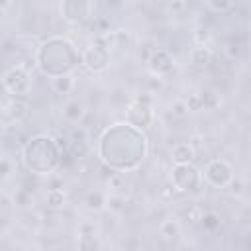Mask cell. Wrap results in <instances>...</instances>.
<instances>
[{"instance_id":"cell-16","label":"cell","mask_w":251,"mask_h":251,"mask_svg":"<svg viewBox=\"0 0 251 251\" xmlns=\"http://www.w3.org/2000/svg\"><path fill=\"white\" fill-rule=\"evenodd\" d=\"M106 208L110 210V212H122V210H126V198H124V194H120V192H114V194H110L108 198H106Z\"/></svg>"},{"instance_id":"cell-6","label":"cell","mask_w":251,"mask_h":251,"mask_svg":"<svg viewBox=\"0 0 251 251\" xmlns=\"http://www.w3.org/2000/svg\"><path fill=\"white\" fill-rule=\"evenodd\" d=\"M200 182V173L192 165H175L173 169V184L176 190H194Z\"/></svg>"},{"instance_id":"cell-19","label":"cell","mask_w":251,"mask_h":251,"mask_svg":"<svg viewBox=\"0 0 251 251\" xmlns=\"http://www.w3.org/2000/svg\"><path fill=\"white\" fill-rule=\"evenodd\" d=\"M186 108L188 112H198V110H204V102H202V96L200 94H190L186 100Z\"/></svg>"},{"instance_id":"cell-11","label":"cell","mask_w":251,"mask_h":251,"mask_svg":"<svg viewBox=\"0 0 251 251\" xmlns=\"http://www.w3.org/2000/svg\"><path fill=\"white\" fill-rule=\"evenodd\" d=\"M82 114H84V106L78 100H69L65 104V108H63V118L67 122H73V124L78 122L82 118Z\"/></svg>"},{"instance_id":"cell-1","label":"cell","mask_w":251,"mask_h":251,"mask_svg":"<svg viewBox=\"0 0 251 251\" xmlns=\"http://www.w3.org/2000/svg\"><path fill=\"white\" fill-rule=\"evenodd\" d=\"M45 155L59 157V147L55 145L53 139H49L45 135H37V137L29 139V143L22 151L24 165L27 169H31L35 175H49V171H53V167L57 165V161L45 159Z\"/></svg>"},{"instance_id":"cell-26","label":"cell","mask_w":251,"mask_h":251,"mask_svg":"<svg viewBox=\"0 0 251 251\" xmlns=\"http://www.w3.org/2000/svg\"><path fill=\"white\" fill-rule=\"evenodd\" d=\"M149 84H151V88H157V90H159L163 82H161V78H157V80H149Z\"/></svg>"},{"instance_id":"cell-8","label":"cell","mask_w":251,"mask_h":251,"mask_svg":"<svg viewBox=\"0 0 251 251\" xmlns=\"http://www.w3.org/2000/svg\"><path fill=\"white\" fill-rule=\"evenodd\" d=\"M61 10H63V14L69 22H80L86 16H90L92 4L90 2H65L61 6Z\"/></svg>"},{"instance_id":"cell-21","label":"cell","mask_w":251,"mask_h":251,"mask_svg":"<svg viewBox=\"0 0 251 251\" xmlns=\"http://www.w3.org/2000/svg\"><path fill=\"white\" fill-rule=\"evenodd\" d=\"M0 173H2V180H8V178H10V173H12V165H10V157H8V155H4V157H2Z\"/></svg>"},{"instance_id":"cell-18","label":"cell","mask_w":251,"mask_h":251,"mask_svg":"<svg viewBox=\"0 0 251 251\" xmlns=\"http://www.w3.org/2000/svg\"><path fill=\"white\" fill-rule=\"evenodd\" d=\"M200 222H202L204 229H208V231H216V229L220 227V216H218V214H214V212L204 214Z\"/></svg>"},{"instance_id":"cell-7","label":"cell","mask_w":251,"mask_h":251,"mask_svg":"<svg viewBox=\"0 0 251 251\" xmlns=\"http://www.w3.org/2000/svg\"><path fill=\"white\" fill-rule=\"evenodd\" d=\"M149 69H151V73L157 78H163L169 73H173L175 63H173V59H171V55L167 51L159 49V51H153L151 53V57H149Z\"/></svg>"},{"instance_id":"cell-9","label":"cell","mask_w":251,"mask_h":251,"mask_svg":"<svg viewBox=\"0 0 251 251\" xmlns=\"http://www.w3.org/2000/svg\"><path fill=\"white\" fill-rule=\"evenodd\" d=\"M171 157L175 165H190L194 161V149L188 143H176L171 151Z\"/></svg>"},{"instance_id":"cell-5","label":"cell","mask_w":251,"mask_h":251,"mask_svg":"<svg viewBox=\"0 0 251 251\" xmlns=\"http://www.w3.org/2000/svg\"><path fill=\"white\" fill-rule=\"evenodd\" d=\"M204 178L212 186H227L233 180V171L226 161H212L204 169Z\"/></svg>"},{"instance_id":"cell-14","label":"cell","mask_w":251,"mask_h":251,"mask_svg":"<svg viewBox=\"0 0 251 251\" xmlns=\"http://www.w3.org/2000/svg\"><path fill=\"white\" fill-rule=\"evenodd\" d=\"M51 84H53V90H55V92H59V94H67V92L73 90V86H75V78L69 76V75H63V76L53 78Z\"/></svg>"},{"instance_id":"cell-23","label":"cell","mask_w":251,"mask_h":251,"mask_svg":"<svg viewBox=\"0 0 251 251\" xmlns=\"http://www.w3.org/2000/svg\"><path fill=\"white\" fill-rule=\"evenodd\" d=\"M47 190H63V180L57 176H49L47 180Z\"/></svg>"},{"instance_id":"cell-10","label":"cell","mask_w":251,"mask_h":251,"mask_svg":"<svg viewBox=\"0 0 251 251\" xmlns=\"http://www.w3.org/2000/svg\"><path fill=\"white\" fill-rule=\"evenodd\" d=\"M106 198H108V196H104L102 192L90 190V192H86V196H84V206H86L90 212H100V210L106 208Z\"/></svg>"},{"instance_id":"cell-3","label":"cell","mask_w":251,"mask_h":251,"mask_svg":"<svg viewBox=\"0 0 251 251\" xmlns=\"http://www.w3.org/2000/svg\"><path fill=\"white\" fill-rule=\"evenodd\" d=\"M29 112V104L24 98H16V96H6L2 102V124L4 127H8L10 124H18L22 122Z\"/></svg>"},{"instance_id":"cell-20","label":"cell","mask_w":251,"mask_h":251,"mask_svg":"<svg viewBox=\"0 0 251 251\" xmlns=\"http://www.w3.org/2000/svg\"><path fill=\"white\" fill-rule=\"evenodd\" d=\"M194 63L196 65H206L210 61V53H208V47H196L194 49V55H192Z\"/></svg>"},{"instance_id":"cell-12","label":"cell","mask_w":251,"mask_h":251,"mask_svg":"<svg viewBox=\"0 0 251 251\" xmlns=\"http://www.w3.org/2000/svg\"><path fill=\"white\" fill-rule=\"evenodd\" d=\"M98 247L96 233H78V251H98Z\"/></svg>"},{"instance_id":"cell-17","label":"cell","mask_w":251,"mask_h":251,"mask_svg":"<svg viewBox=\"0 0 251 251\" xmlns=\"http://www.w3.org/2000/svg\"><path fill=\"white\" fill-rule=\"evenodd\" d=\"M206 8L212 10V12H216V14H226V12L233 10L235 4L229 2V0H220V2H218V0H208V2H206Z\"/></svg>"},{"instance_id":"cell-22","label":"cell","mask_w":251,"mask_h":251,"mask_svg":"<svg viewBox=\"0 0 251 251\" xmlns=\"http://www.w3.org/2000/svg\"><path fill=\"white\" fill-rule=\"evenodd\" d=\"M173 114H175V116H178V118H182V116H186V114H188V108H186V102H184V100H176V102L173 104Z\"/></svg>"},{"instance_id":"cell-15","label":"cell","mask_w":251,"mask_h":251,"mask_svg":"<svg viewBox=\"0 0 251 251\" xmlns=\"http://www.w3.org/2000/svg\"><path fill=\"white\" fill-rule=\"evenodd\" d=\"M45 204L53 210L65 206V192L63 190H47L45 192Z\"/></svg>"},{"instance_id":"cell-13","label":"cell","mask_w":251,"mask_h":251,"mask_svg":"<svg viewBox=\"0 0 251 251\" xmlns=\"http://www.w3.org/2000/svg\"><path fill=\"white\" fill-rule=\"evenodd\" d=\"M159 233L167 239H175L180 235V226L176 220H165L161 226H159Z\"/></svg>"},{"instance_id":"cell-24","label":"cell","mask_w":251,"mask_h":251,"mask_svg":"<svg viewBox=\"0 0 251 251\" xmlns=\"http://www.w3.org/2000/svg\"><path fill=\"white\" fill-rule=\"evenodd\" d=\"M27 192L25 190H20V192H16L14 194V204H18V206H25L27 204Z\"/></svg>"},{"instance_id":"cell-2","label":"cell","mask_w":251,"mask_h":251,"mask_svg":"<svg viewBox=\"0 0 251 251\" xmlns=\"http://www.w3.org/2000/svg\"><path fill=\"white\" fill-rule=\"evenodd\" d=\"M2 86L8 92V96H16L22 98L24 94L29 92L31 88V80H29V73L25 67L16 65V67H8L2 75Z\"/></svg>"},{"instance_id":"cell-25","label":"cell","mask_w":251,"mask_h":251,"mask_svg":"<svg viewBox=\"0 0 251 251\" xmlns=\"http://www.w3.org/2000/svg\"><path fill=\"white\" fill-rule=\"evenodd\" d=\"M229 190H231L233 194H241V190H243V184H241V180L233 178V180L229 182Z\"/></svg>"},{"instance_id":"cell-4","label":"cell","mask_w":251,"mask_h":251,"mask_svg":"<svg viewBox=\"0 0 251 251\" xmlns=\"http://www.w3.org/2000/svg\"><path fill=\"white\" fill-rule=\"evenodd\" d=\"M108 63H110V49L102 43H94L82 51V65L92 73L104 71Z\"/></svg>"}]
</instances>
